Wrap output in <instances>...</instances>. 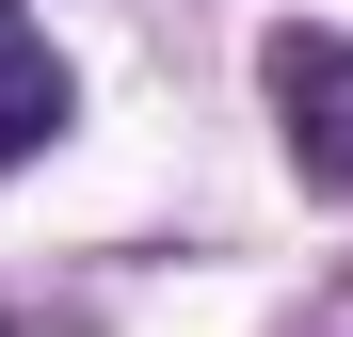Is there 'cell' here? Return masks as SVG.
Returning a JSON list of instances; mask_svg holds the SVG:
<instances>
[{
  "instance_id": "6da1fadb",
  "label": "cell",
  "mask_w": 353,
  "mask_h": 337,
  "mask_svg": "<svg viewBox=\"0 0 353 337\" xmlns=\"http://www.w3.org/2000/svg\"><path fill=\"white\" fill-rule=\"evenodd\" d=\"M257 96H273L289 177H305V193H353V32L273 17V32H257Z\"/></svg>"
},
{
  "instance_id": "7a4b0ae2",
  "label": "cell",
  "mask_w": 353,
  "mask_h": 337,
  "mask_svg": "<svg viewBox=\"0 0 353 337\" xmlns=\"http://www.w3.org/2000/svg\"><path fill=\"white\" fill-rule=\"evenodd\" d=\"M65 129H81L65 48H48V17H32V0H0V177H17V161H48Z\"/></svg>"
}]
</instances>
